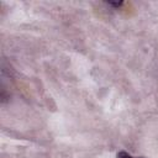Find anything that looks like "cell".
Here are the masks:
<instances>
[{
	"mask_svg": "<svg viewBox=\"0 0 158 158\" xmlns=\"http://www.w3.org/2000/svg\"><path fill=\"white\" fill-rule=\"evenodd\" d=\"M117 158H133V157H131L127 152L121 151V152H118V153H117Z\"/></svg>",
	"mask_w": 158,
	"mask_h": 158,
	"instance_id": "1",
	"label": "cell"
},
{
	"mask_svg": "<svg viewBox=\"0 0 158 158\" xmlns=\"http://www.w3.org/2000/svg\"><path fill=\"white\" fill-rule=\"evenodd\" d=\"M109 5L115 6V7H120V6L122 5V1H120V2H109Z\"/></svg>",
	"mask_w": 158,
	"mask_h": 158,
	"instance_id": "2",
	"label": "cell"
}]
</instances>
